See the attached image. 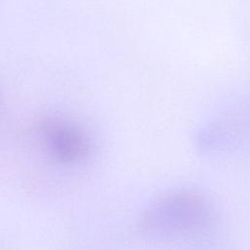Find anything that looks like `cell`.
Instances as JSON below:
<instances>
[{"mask_svg": "<svg viewBox=\"0 0 250 250\" xmlns=\"http://www.w3.org/2000/svg\"><path fill=\"white\" fill-rule=\"evenodd\" d=\"M210 222V212L200 198L178 193L155 205L142 226L146 230L156 233L196 234L205 231Z\"/></svg>", "mask_w": 250, "mask_h": 250, "instance_id": "cell-1", "label": "cell"}, {"mask_svg": "<svg viewBox=\"0 0 250 250\" xmlns=\"http://www.w3.org/2000/svg\"><path fill=\"white\" fill-rule=\"evenodd\" d=\"M44 134L51 154L62 163L77 162L90 151L88 136L72 123L49 121L44 125Z\"/></svg>", "mask_w": 250, "mask_h": 250, "instance_id": "cell-2", "label": "cell"}]
</instances>
